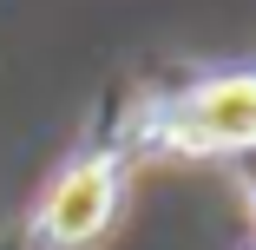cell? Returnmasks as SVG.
I'll use <instances>...</instances> for the list:
<instances>
[{
	"label": "cell",
	"mask_w": 256,
	"mask_h": 250,
	"mask_svg": "<svg viewBox=\"0 0 256 250\" xmlns=\"http://www.w3.org/2000/svg\"><path fill=\"white\" fill-rule=\"evenodd\" d=\"M125 145L132 152H184V158L256 152V73H217L151 112H132Z\"/></svg>",
	"instance_id": "cell-1"
},
{
	"label": "cell",
	"mask_w": 256,
	"mask_h": 250,
	"mask_svg": "<svg viewBox=\"0 0 256 250\" xmlns=\"http://www.w3.org/2000/svg\"><path fill=\"white\" fill-rule=\"evenodd\" d=\"M125 158H132L125 132H118L112 145L79 152L53 184H46V197L33 204V224H26V243H20V250H79V243H92L98 230L118 217Z\"/></svg>",
	"instance_id": "cell-2"
},
{
	"label": "cell",
	"mask_w": 256,
	"mask_h": 250,
	"mask_svg": "<svg viewBox=\"0 0 256 250\" xmlns=\"http://www.w3.org/2000/svg\"><path fill=\"white\" fill-rule=\"evenodd\" d=\"M7 250H20V243H7Z\"/></svg>",
	"instance_id": "cell-3"
}]
</instances>
